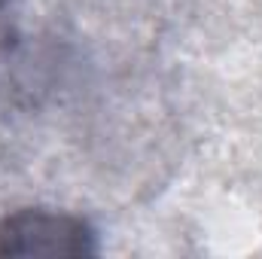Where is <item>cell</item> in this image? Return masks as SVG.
Returning <instances> with one entry per match:
<instances>
[{
  "label": "cell",
  "mask_w": 262,
  "mask_h": 259,
  "mask_svg": "<svg viewBox=\"0 0 262 259\" xmlns=\"http://www.w3.org/2000/svg\"><path fill=\"white\" fill-rule=\"evenodd\" d=\"M98 232L89 220L52 210L21 207L0 217V256H95Z\"/></svg>",
  "instance_id": "obj_1"
},
{
  "label": "cell",
  "mask_w": 262,
  "mask_h": 259,
  "mask_svg": "<svg viewBox=\"0 0 262 259\" xmlns=\"http://www.w3.org/2000/svg\"><path fill=\"white\" fill-rule=\"evenodd\" d=\"M6 3H9V0H0V12H3V9H6Z\"/></svg>",
  "instance_id": "obj_2"
}]
</instances>
